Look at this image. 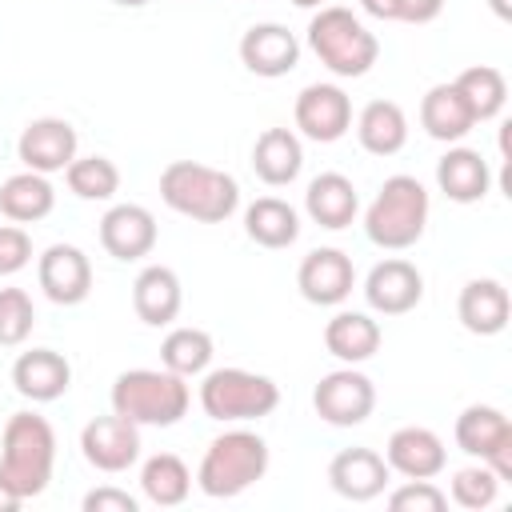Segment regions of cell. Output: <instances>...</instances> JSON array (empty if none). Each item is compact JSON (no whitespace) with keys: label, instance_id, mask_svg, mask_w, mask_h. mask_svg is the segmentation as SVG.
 <instances>
[{"label":"cell","instance_id":"17","mask_svg":"<svg viewBox=\"0 0 512 512\" xmlns=\"http://www.w3.org/2000/svg\"><path fill=\"white\" fill-rule=\"evenodd\" d=\"M384 460L392 472H400L404 480H436L448 468V448L444 440L424 428V424H404L388 436L384 444Z\"/></svg>","mask_w":512,"mask_h":512},{"label":"cell","instance_id":"42","mask_svg":"<svg viewBox=\"0 0 512 512\" xmlns=\"http://www.w3.org/2000/svg\"><path fill=\"white\" fill-rule=\"evenodd\" d=\"M20 504H24V500H20V496H16V492H8V488H4V484H0V512H16V508H20Z\"/></svg>","mask_w":512,"mask_h":512},{"label":"cell","instance_id":"36","mask_svg":"<svg viewBox=\"0 0 512 512\" xmlns=\"http://www.w3.org/2000/svg\"><path fill=\"white\" fill-rule=\"evenodd\" d=\"M36 308L24 288H0V348H20L32 336Z\"/></svg>","mask_w":512,"mask_h":512},{"label":"cell","instance_id":"19","mask_svg":"<svg viewBox=\"0 0 512 512\" xmlns=\"http://www.w3.org/2000/svg\"><path fill=\"white\" fill-rule=\"evenodd\" d=\"M156 216L144 204H112L100 216V248L116 260H144L156 248Z\"/></svg>","mask_w":512,"mask_h":512},{"label":"cell","instance_id":"7","mask_svg":"<svg viewBox=\"0 0 512 512\" xmlns=\"http://www.w3.org/2000/svg\"><path fill=\"white\" fill-rule=\"evenodd\" d=\"M280 404V388L272 376L248 368H208L200 380V408L220 424H248L272 416Z\"/></svg>","mask_w":512,"mask_h":512},{"label":"cell","instance_id":"4","mask_svg":"<svg viewBox=\"0 0 512 512\" xmlns=\"http://www.w3.org/2000/svg\"><path fill=\"white\" fill-rule=\"evenodd\" d=\"M160 200L200 224H224L240 208V184L224 168H208L200 160H172L160 172Z\"/></svg>","mask_w":512,"mask_h":512},{"label":"cell","instance_id":"43","mask_svg":"<svg viewBox=\"0 0 512 512\" xmlns=\"http://www.w3.org/2000/svg\"><path fill=\"white\" fill-rule=\"evenodd\" d=\"M488 4H492V12H496L500 20H508V16H512V4H508V0H488Z\"/></svg>","mask_w":512,"mask_h":512},{"label":"cell","instance_id":"41","mask_svg":"<svg viewBox=\"0 0 512 512\" xmlns=\"http://www.w3.org/2000/svg\"><path fill=\"white\" fill-rule=\"evenodd\" d=\"M360 8L376 20H400V0H360Z\"/></svg>","mask_w":512,"mask_h":512},{"label":"cell","instance_id":"28","mask_svg":"<svg viewBox=\"0 0 512 512\" xmlns=\"http://www.w3.org/2000/svg\"><path fill=\"white\" fill-rule=\"evenodd\" d=\"M356 140L372 156H396L408 144V116L396 100H368L356 116Z\"/></svg>","mask_w":512,"mask_h":512},{"label":"cell","instance_id":"34","mask_svg":"<svg viewBox=\"0 0 512 512\" xmlns=\"http://www.w3.org/2000/svg\"><path fill=\"white\" fill-rule=\"evenodd\" d=\"M64 184L80 200H112L120 192V168L108 156H76L64 168Z\"/></svg>","mask_w":512,"mask_h":512},{"label":"cell","instance_id":"2","mask_svg":"<svg viewBox=\"0 0 512 512\" xmlns=\"http://www.w3.org/2000/svg\"><path fill=\"white\" fill-rule=\"evenodd\" d=\"M112 412L140 428H172L188 416L192 388L168 368H128L112 380Z\"/></svg>","mask_w":512,"mask_h":512},{"label":"cell","instance_id":"25","mask_svg":"<svg viewBox=\"0 0 512 512\" xmlns=\"http://www.w3.org/2000/svg\"><path fill=\"white\" fill-rule=\"evenodd\" d=\"M420 128L440 140V144H456L464 140L472 128H476V116L468 108V100L460 96V88L448 80V84H432L420 100Z\"/></svg>","mask_w":512,"mask_h":512},{"label":"cell","instance_id":"30","mask_svg":"<svg viewBox=\"0 0 512 512\" xmlns=\"http://www.w3.org/2000/svg\"><path fill=\"white\" fill-rule=\"evenodd\" d=\"M244 232H248L252 244H260V248H268V252H280V248L296 244V236H300V216H296V208H292L288 200H280V196H260V200H252V204L244 208Z\"/></svg>","mask_w":512,"mask_h":512},{"label":"cell","instance_id":"20","mask_svg":"<svg viewBox=\"0 0 512 512\" xmlns=\"http://www.w3.org/2000/svg\"><path fill=\"white\" fill-rule=\"evenodd\" d=\"M12 388L32 404H52L72 388V364L56 348H28L12 364Z\"/></svg>","mask_w":512,"mask_h":512},{"label":"cell","instance_id":"32","mask_svg":"<svg viewBox=\"0 0 512 512\" xmlns=\"http://www.w3.org/2000/svg\"><path fill=\"white\" fill-rule=\"evenodd\" d=\"M216 356V344L204 328H192V324H180L172 328L164 340H160V368L176 372V376H204L208 364Z\"/></svg>","mask_w":512,"mask_h":512},{"label":"cell","instance_id":"45","mask_svg":"<svg viewBox=\"0 0 512 512\" xmlns=\"http://www.w3.org/2000/svg\"><path fill=\"white\" fill-rule=\"evenodd\" d=\"M112 4H120V8H144L148 0H112Z\"/></svg>","mask_w":512,"mask_h":512},{"label":"cell","instance_id":"27","mask_svg":"<svg viewBox=\"0 0 512 512\" xmlns=\"http://www.w3.org/2000/svg\"><path fill=\"white\" fill-rule=\"evenodd\" d=\"M380 324L368 316V312H336L328 324H324V348L340 360V364H364L380 352Z\"/></svg>","mask_w":512,"mask_h":512},{"label":"cell","instance_id":"18","mask_svg":"<svg viewBox=\"0 0 512 512\" xmlns=\"http://www.w3.org/2000/svg\"><path fill=\"white\" fill-rule=\"evenodd\" d=\"M388 476H392V468L376 448H340L328 464L332 492L352 500V504H368V500L384 496Z\"/></svg>","mask_w":512,"mask_h":512},{"label":"cell","instance_id":"29","mask_svg":"<svg viewBox=\"0 0 512 512\" xmlns=\"http://www.w3.org/2000/svg\"><path fill=\"white\" fill-rule=\"evenodd\" d=\"M52 208H56V188L40 172L24 168L0 184V216L12 224H36V220L52 216Z\"/></svg>","mask_w":512,"mask_h":512},{"label":"cell","instance_id":"40","mask_svg":"<svg viewBox=\"0 0 512 512\" xmlns=\"http://www.w3.org/2000/svg\"><path fill=\"white\" fill-rule=\"evenodd\" d=\"M440 12H444V0H400L404 24H432Z\"/></svg>","mask_w":512,"mask_h":512},{"label":"cell","instance_id":"1","mask_svg":"<svg viewBox=\"0 0 512 512\" xmlns=\"http://www.w3.org/2000/svg\"><path fill=\"white\" fill-rule=\"evenodd\" d=\"M56 468V432L40 412H12L0 432V484L20 500L48 488Z\"/></svg>","mask_w":512,"mask_h":512},{"label":"cell","instance_id":"10","mask_svg":"<svg viewBox=\"0 0 512 512\" xmlns=\"http://www.w3.org/2000/svg\"><path fill=\"white\" fill-rule=\"evenodd\" d=\"M80 456L96 468V472H128L140 460V424L124 420V416H96L80 428Z\"/></svg>","mask_w":512,"mask_h":512},{"label":"cell","instance_id":"33","mask_svg":"<svg viewBox=\"0 0 512 512\" xmlns=\"http://www.w3.org/2000/svg\"><path fill=\"white\" fill-rule=\"evenodd\" d=\"M452 84H456L460 96L468 100L476 124H480V120H496V116L504 112V104H508V80H504V72L492 68V64H472V68H464Z\"/></svg>","mask_w":512,"mask_h":512},{"label":"cell","instance_id":"6","mask_svg":"<svg viewBox=\"0 0 512 512\" xmlns=\"http://www.w3.org/2000/svg\"><path fill=\"white\" fill-rule=\"evenodd\" d=\"M308 48L340 80L368 76L372 64L380 60V40L364 28V20L352 8H340V4H324L308 20Z\"/></svg>","mask_w":512,"mask_h":512},{"label":"cell","instance_id":"11","mask_svg":"<svg viewBox=\"0 0 512 512\" xmlns=\"http://www.w3.org/2000/svg\"><path fill=\"white\" fill-rule=\"evenodd\" d=\"M76 148H80V136L64 116H36L24 124V132L16 140L20 164L28 172H40V176L64 172L76 160Z\"/></svg>","mask_w":512,"mask_h":512},{"label":"cell","instance_id":"39","mask_svg":"<svg viewBox=\"0 0 512 512\" xmlns=\"http://www.w3.org/2000/svg\"><path fill=\"white\" fill-rule=\"evenodd\" d=\"M80 508H84V512H136V508H140V500H136L128 488H116V484H100V488L84 492Z\"/></svg>","mask_w":512,"mask_h":512},{"label":"cell","instance_id":"8","mask_svg":"<svg viewBox=\"0 0 512 512\" xmlns=\"http://www.w3.org/2000/svg\"><path fill=\"white\" fill-rule=\"evenodd\" d=\"M456 448L484 460L500 480H512V420L496 404H468L456 416Z\"/></svg>","mask_w":512,"mask_h":512},{"label":"cell","instance_id":"22","mask_svg":"<svg viewBox=\"0 0 512 512\" xmlns=\"http://www.w3.org/2000/svg\"><path fill=\"white\" fill-rule=\"evenodd\" d=\"M436 188L452 204H480L492 188V168L476 148L456 144L436 160Z\"/></svg>","mask_w":512,"mask_h":512},{"label":"cell","instance_id":"35","mask_svg":"<svg viewBox=\"0 0 512 512\" xmlns=\"http://www.w3.org/2000/svg\"><path fill=\"white\" fill-rule=\"evenodd\" d=\"M500 476L480 460V464H468V468H456L452 472V484H448V500L468 508V512H480V508H492L496 496H500Z\"/></svg>","mask_w":512,"mask_h":512},{"label":"cell","instance_id":"21","mask_svg":"<svg viewBox=\"0 0 512 512\" xmlns=\"http://www.w3.org/2000/svg\"><path fill=\"white\" fill-rule=\"evenodd\" d=\"M456 316L460 324L472 332V336H500L508 328V316H512V300H508V288L492 276H476L460 288V300H456Z\"/></svg>","mask_w":512,"mask_h":512},{"label":"cell","instance_id":"26","mask_svg":"<svg viewBox=\"0 0 512 512\" xmlns=\"http://www.w3.org/2000/svg\"><path fill=\"white\" fill-rule=\"evenodd\" d=\"M304 168V144L292 128H264L252 144V172L268 188H284Z\"/></svg>","mask_w":512,"mask_h":512},{"label":"cell","instance_id":"37","mask_svg":"<svg viewBox=\"0 0 512 512\" xmlns=\"http://www.w3.org/2000/svg\"><path fill=\"white\" fill-rule=\"evenodd\" d=\"M388 508L392 512H444L448 492L436 488L432 480H404L400 488L388 492Z\"/></svg>","mask_w":512,"mask_h":512},{"label":"cell","instance_id":"16","mask_svg":"<svg viewBox=\"0 0 512 512\" xmlns=\"http://www.w3.org/2000/svg\"><path fill=\"white\" fill-rule=\"evenodd\" d=\"M236 52H240V64L252 76H264V80H280V76H288L300 64V40H296V32H288L276 20L252 24L240 36V48Z\"/></svg>","mask_w":512,"mask_h":512},{"label":"cell","instance_id":"31","mask_svg":"<svg viewBox=\"0 0 512 512\" xmlns=\"http://www.w3.org/2000/svg\"><path fill=\"white\" fill-rule=\"evenodd\" d=\"M140 492L156 508H180L192 492V472L176 452H156L140 468Z\"/></svg>","mask_w":512,"mask_h":512},{"label":"cell","instance_id":"38","mask_svg":"<svg viewBox=\"0 0 512 512\" xmlns=\"http://www.w3.org/2000/svg\"><path fill=\"white\" fill-rule=\"evenodd\" d=\"M32 264V236L24 224H0V276H16Z\"/></svg>","mask_w":512,"mask_h":512},{"label":"cell","instance_id":"23","mask_svg":"<svg viewBox=\"0 0 512 512\" xmlns=\"http://www.w3.org/2000/svg\"><path fill=\"white\" fill-rule=\"evenodd\" d=\"M132 308L148 328H164L180 316L184 308V288L180 276L168 264H148L140 268V276L132 280Z\"/></svg>","mask_w":512,"mask_h":512},{"label":"cell","instance_id":"3","mask_svg":"<svg viewBox=\"0 0 512 512\" xmlns=\"http://www.w3.org/2000/svg\"><path fill=\"white\" fill-rule=\"evenodd\" d=\"M268 464H272V452L260 432L228 428L204 448L200 468H196V488L212 500H232V496L248 492L252 484H260Z\"/></svg>","mask_w":512,"mask_h":512},{"label":"cell","instance_id":"9","mask_svg":"<svg viewBox=\"0 0 512 512\" xmlns=\"http://www.w3.org/2000/svg\"><path fill=\"white\" fill-rule=\"evenodd\" d=\"M312 408L332 428H356L376 408V384L356 364H344V368L320 376V384L312 388Z\"/></svg>","mask_w":512,"mask_h":512},{"label":"cell","instance_id":"15","mask_svg":"<svg viewBox=\"0 0 512 512\" xmlns=\"http://www.w3.org/2000/svg\"><path fill=\"white\" fill-rule=\"evenodd\" d=\"M364 300L380 316H404L424 300V276L412 260L388 256L372 264V272L364 276Z\"/></svg>","mask_w":512,"mask_h":512},{"label":"cell","instance_id":"14","mask_svg":"<svg viewBox=\"0 0 512 512\" xmlns=\"http://www.w3.org/2000/svg\"><path fill=\"white\" fill-rule=\"evenodd\" d=\"M296 128L316 144H336L352 128V100L340 84H308L296 96Z\"/></svg>","mask_w":512,"mask_h":512},{"label":"cell","instance_id":"13","mask_svg":"<svg viewBox=\"0 0 512 512\" xmlns=\"http://www.w3.org/2000/svg\"><path fill=\"white\" fill-rule=\"evenodd\" d=\"M296 288L316 308H336L356 288V264L340 248H312L296 268Z\"/></svg>","mask_w":512,"mask_h":512},{"label":"cell","instance_id":"5","mask_svg":"<svg viewBox=\"0 0 512 512\" xmlns=\"http://www.w3.org/2000/svg\"><path fill=\"white\" fill-rule=\"evenodd\" d=\"M428 208H432L428 188L416 176L396 172L372 196V204L364 212V236L376 248H384V252H404V248H412L424 236Z\"/></svg>","mask_w":512,"mask_h":512},{"label":"cell","instance_id":"24","mask_svg":"<svg viewBox=\"0 0 512 512\" xmlns=\"http://www.w3.org/2000/svg\"><path fill=\"white\" fill-rule=\"evenodd\" d=\"M304 212L312 224L328 228V232H340L356 220L360 212V196H356V184L344 176V172H320L308 180V192H304Z\"/></svg>","mask_w":512,"mask_h":512},{"label":"cell","instance_id":"44","mask_svg":"<svg viewBox=\"0 0 512 512\" xmlns=\"http://www.w3.org/2000/svg\"><path fill=\"white\" fill-rule=\"evenodd\" d=\"M296 8H324V0H292Z\"/></svg>","mask_w":512,"mask_h":512},{"label":"cell","instance_id":"12","mask_svg":"<svg viewBox=\"0 0 512 512\" xmlns=\"http://www.w3.org/2000/svg\"><path fill=\"white\" fill-rule=\"evenodd\" d=\"M36 280L52 304L76 308L92 292V260L76 244H48L36 260Z\"/></svg>","mask_w":512,"mask_h":512}]
</instances>
